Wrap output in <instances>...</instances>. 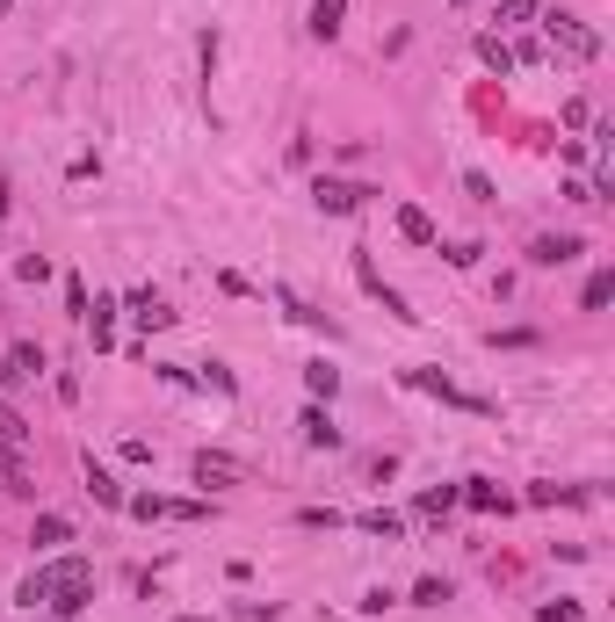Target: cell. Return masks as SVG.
I'll list each match as a JSON object with an SVG mask.
<instances>
[{
    "label": "cell",
    "instance_id": "1",
    "mask_svg": "<svg viewBox=\"0 0 615 622\" xmlns=\"http://www.w3.org/2000/svg\"><path fill=\"white\" fill-rule=\"evenodd\" d=\"M44 579H51V601H44V608H51L58 622L95 601V565H87V557H58V565H44Z\"/></svg>",
    "mask_w": 615,
    "mask_h": 622
},
{
    "label": "cell",
    "instance_id": "2",
    "mask_svg": "<svg viewBox=\"0 0 615 622\" xmlns=\"http://www.w3.org/2000/svg\"><path fill=\"white\" fill-rule=\"evenodd\" d=\"M355 283H362L369 297H377V304L391 311V319H398V326H420V311H413L406 297H398V290L384 283V275H377V268H369V246H355Z\"/></svg>",
    "mask_w": 615,
    "mask_h": 622
},
{
    "label": "cell",
    "instance_id": "3",
    "mask_svg": "<svg viewBox=\"0 0 615 622\" xmlns=\"http://www.w3.org/2000/svg\"><path fill=\"white\" fill-rule=\"evenodd\" d=\"M543 29H550V37H558L572 58H594V51H601V37H594V29L579 22V15H565V8H550V15H543Z\"/></svg>",
    "mask_w": 615,
    "mask_h": 622
},
{
    "label": "cell",
    "instance_id": "4",
    "mask_svg": "<svg viewBox=\"0 0 615 622\" xmlns=\"http://www.w3.org/2000/svg\"><path fill=\"white\" fill-rule=\"evenodd\" d=\"M312 196H319V210H326V217H355L377 189H355V181H326V174H319V189H312Z\"/></svg>",
    "mask_w": 615,
    "mask_h": 622
},
{
    "label": "cell",
    "instance_id": "5",
    "mask_svg": "<svg viewBox=\"0 0 615 622\" xmlns=\"http://www.w3.org/2000/svg\"><path fill=\"white\" fill-rule=\"evenodd\" d=\"M406 384H413V391H427V398H449V406H471V413H492L485 398H471V391H456V384L442 377V369H406Z\"/></svg>",
    "mask_w": 615,
    "mask_h": 622
},
{
    "label": "cell",
    "instance_id": "6",
    "mask_svg": "<svg viewBox=\"0 0 615 622\" xmlns=\"http://www.w3.org/2000/svg\"><path fill=\"white\" fill-rule=\"evenodd\" d=\"M579 254H587V239H579V232H543V239L529 246L536 268H565V261H579Z\"/></svg>",
    "mask_w": 615,
    "mask_h": 622
},
{
    "label": "cell",
    "instance_id": "7",
    "mask_svg": "<svg viewBox=\"0 0 615 622\" xmlns=\"http://www.w3.org/2000/svg\"><path fill=\"white\" fill-rule=\"evenodd\" d=\"M131 319H138L145 333H167V326L181 319V311H174L167 297H152V290H138V297H131Z\"/></svg>",
    "mask_w": 615,
    "mask_h": 622
},
{
    "label": "cell",
    "instance_id": "8",
    "mask_svg": "<svg viewBox=\"0 0 615 622\" xmlns=\"http://www.w3.org/2000/svg\"><path fill=\"white\" fill-rule=\"evenodd\" d=\"M297 427H304V449H341V427L326 420V406H304Z\"/></svg>",
    "mask_w": 615,
    "mask_h": 622
},
{
    "label": "cell",
    "instance_id": "9",
    "mask_svg": "<svg viewBox=\"0 0 615 622\" xmlns=\"http://www.w3.org/2000/svg\"><path fill=\"white\" fill-rule=\"evenodd\" d=\"M341 15H348V0H312V37L333 44V37H341Z\"/></svg>",
    "mask_w": 615,
    "mask_h": 622
},
{
    "label": "cell",
    "instance_id": "10",
    "mask_svg": "<svg viewBox=\"0 0 615 622\" xmlns=\"http://www.w3.org/2000/svg\"><path fill=\"white\" fill-rule=\"evenodd\" d=\"M189 471H196V485H232V478H239V463H232V456H210V449H203V456L189 463Z\"/></svg>",
    "mask_w": 615,
    "mask_h": 622
},
{
    "label": "cell",
    "instance_id": "11",
    "mask_svg": "<svg viewBox=\"0 0 615 622\" xmlns=\"http://www.w3.org/2000/svg\"><path fill=\"white\" fill-rule=\"evenodd\" d=\"M398 232H406L413 246H435V217H427L420 203H406V210H398Z\"/></svg>",
    "mask_w": 615,
    "mask_h": 622
},
{
    "label": "cell",
    "instance_id": "12",
    "mask_svg": "<svg viewBox=\"0 0 615 622\" xmlns=\"http://www.w3.org/2000/svg\"><path fill=\"white\" fill-rule=\"evenodd\" d=\"M87 492H95V500H102V507H123V485H116V478L102 471V463H95V456H87Z\"/></svg>",
    "mask_w": 615,
    "mask_h": 622
},
{
    "label": "cell",
    "instance_id": "13",
    "mask_svg": "<svg viewBox=\"0 0 615 622\" xmlns=\"http://www.w3.org/2000/svg\"><path fill=\"white\" fill-rule=\"evenodd\" d=\"M456 500H464V507H478V514H492V507H507V500H500V492H492L485 478H464V485H456Z\"/></svg>",
    "mask_w": 615,
    "mask_h": 622
},
{
    "label": "cell",
    "instance_id": "14",
    "mask_svg": "<svg viewBox=\"0 0 615 622\" xmlns=\"http://www.w3.org/2000/svg\"><path fill=\"white\" fill-rule=\"evenodd\" d=\"M304 384H312V398H333V391H341V369H333V362H312V369H304Z\"/></svg>",
    "mask_w": 615,
    "mask_h": 622
},
{
    "label": "cell",
    "instance_id": "15",
    "mask_svg": "<svg viewBox=\"0 0 615 622\" xmlns=\"http://www.w3.org/2000/svg\"><path fill=\"white\" fill-rule=\"evenodd\" d=\"M15 601H22V608H44V601H51V579H44V565H37V572H29V579L15 586Z\"/></svg>",
    "mask_w": 615,
    "mask_h": 622
},
{
    "label": "cell",
    "instance_id": "16",
    "mask_svg": "<svg viewBox=\"0 0 615 622\" xmlns=\"http://www.w3.org/2000/svg\"><path fill=\"white\" fill-rule=\"evenodd\" d=\"M608 297H615V275L601 268V275H594V283H587V290H579V311H601Z\"/></svg>",
    "mask_w": 615,
    "mask_h": 622
},
{
    "label": "cell",
    "instance_id": "17",
    "mask_svg": "<svg viewBox=\"0 0 615 622\" xmlns=\"http://www.w3.org/2000/svg\"><path fill=\"white\" fill-rule=\"evenodd\" d=\"M0 442H15V449L29 442V420H22V413L8 406V398H0Z\"/></svg>",
    "mask_w": 615,
    "mask_h": 622
},
{
    "label": "cell",
    "instance_id": "18",
    "mask_svg": "<svg viewBox=\"0 0 615 622\" xmlns=\"http://www.w3.org/2000/svg\"><path fill=\"white\" fill-rule=\"evenodd\" d=\"M66 536H73V521H66V514H44V521H37V536H29V543H44V550H51V543H66Z\"/></svg>",
    "mask_w": 615,
    "mask_h": 622
},
{
    "label": "cell",
    "instance_id": "19",
    "mask_svg": "<svg viewBox=\"0 0 615 622\" xmlns=\"http://www.w3.org/2000/svg\"><path fill=\"white\" fill-rule=\"evenodd\" d=\"M362 528H369V536H384V543H391V536H406V521L384 514V507H377V514H362Z\"/></svg>",
    "mask_w": 615,
    "mask_h": 622
},
{
    "label": "cell",
    "instance_id": "20",
    "mask_svg": "<svg viewBox=\"0 0 615 622\" xmlns=\"http://www.w3.org/2000/svg\"><path fill=\"white\" fill-rule=\"evenodd\" d=\"M478 58H485V66H492V73H507V66H514V51H507L500 37H478Z\"/></svg>",
    "mask_w": 615,
    "mask_h": 622
},
{
    "label": "cell",
    "instance_id": "21",
    "mask_svg": "<svg viewBox=\"0 0 615 622\" xmlns=\"http://www.w3.org/2000/svg\"><path fill=\"white\" fill-rule=\"evenodd\" d=\"M8 362H15V369H22V377H37V369H44V348H37V340H22V348H15V355H8Z\"/></svg>",
    "mask_w": 615,
    "mask_h": 622
},
{
    "label": "cell",
    "instance_id": "22",
    "mask_svg": "<svg viewBox=\"0 0 615 622\" xmlns=\"http://www.w3.org/2000/svg\"><path fill=\"white\" fill-rule=\"evenodd\" d=\"M456 507V485H435V492H420V514H449Z\"/></svg>",
    "mask_w": 615,
    "mask_h": 622
},
{
    "label": "cell",
    "instance_id": "23",
    "mask_svg": "<svg viewBox=\"0 0 615 622\" xmlns=\"http://www.w3.org/2000/svg\"><path fill=\"white\" fill-rule=\"evenodd\" d=\"M413 601H420V608H442V601H449V586H442V579H420V586H413Z\"/></svg>",
    "mask_w": 615,
    "mask_h": 622
},
{
    "label": "cell",
    "instance_id": "24",
    "mask_svg": "<svg viewBox=\"0 0 615 622\" xmlns=\"http://www.w3.org/2000/svg\"><path fill=\"white\" fill-rule=\"evenodd\" d=\"M529 15H543V0H500V22H529Z\"/></svg>",
    "mask_w": 615,
    "mask_h": 622
},
{
    "label": "cell",
    "instance_id": "25",
    "mask_svg": "<svg viewBox=\"0 0 615 622\" xmlns=\"http://www.w3.org/2000/svg\"><path fill=\"white\" fill-rule=\"evenodd\" d=\"M203 384H210V391H239V377H232L225 362H203Z\"/></svg>",
    "mask_w": 615,
    "mask_h": 622
},
{
    "label": "cell",
    "instance_id": "26",
    "mask_svg": "<svg viewBox=\"0 0 615 622\" xmlns=\"http://www.w3.org/2000/svg\"><path fill=\"white\" fill-rule=\"evenodd\" d=\"M15 268H22V283H44V275H51V261H44V254H22Z\"/></svg>",
    "mask_w": 615,
    "mask_h": 622
},
{
    "label": "cell",
    "instance_id": "27",
    "mask_svg": "<svg viewBox=\"0 0 615 622\" xmlns=\"http://www.w3.org/2000/svg\"><path fill=\"white\" fill-rule=\"evenodd\" d=\"M66 311H73V319H87V283H80V275L66 283Z\"/></svg>",
    "mask_w": 615,
    "mask_h": 622
},
{
    "label": "cell",
    "instance_id": "28",
    "mask_svg": "<svg viewBox=\"0 0 615 622\" xmlns=\"http://www.w3.org/2000/svg\"><path fill=\"white\" fill-rule=\"evenodd\" d=\"M543 622H579V601H543Z\"/></svg>",
    "mask_w": 615,
    "mask_h": 622
},
{
    "label": "cell",
    "instance_id": "29",
    "mask_svg": "<svg viewBox=\"0 0 615 622\" xmlns=\"http://www.w3.org/2000/svg\"><path fill=\"white\" fill-rule=\"evenodd\" d=\"M174 622H203V615H174Z\"/></svg>",
    "mask_w": 615,
    "mask_h": 622
},
{
    "label": "cell",
    "instance_id": "30",
    "mask_svg": "<svg viewBox=\"0 0 615 622\" xmlns=\"http://www.w3.org/2000/svg\"><path fill=\"white\" fill-rule=\"evenodd\" d=\"M456 8H464V0H456Z\"/></svg>",
    "mask_w": 615,
    "mask_h": 622
}]
</instances>
